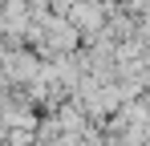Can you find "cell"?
Wrapping results in <instances>:
<instances>
[]
</instances>
